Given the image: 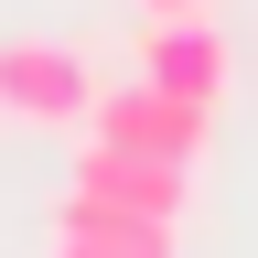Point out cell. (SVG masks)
<instances>
[{"label":"cell","mask_w":258,"mask_h":258,"mask_svg":"<svg viewBox=\"0 0 258 258\" xmlns=\"http://www.w3.org/2000/svg\"><path fill=\"white\" fill-rule=\"evenodd\" d=\"M64 194H97V205H118V215H172V226H183V194H194V172L86 140V151H76V183H64Z\"/></svg>","instance_id":"4"},{"label":"cell","mask_w":258,"mask_h":258,"mask_svg":"<svg viewBox=\"0 0 258 258\" xmlns=\"http://www.w3.org/2000/svg\"><path fill=\"white\" fill-rule=\"evenodd\" d=\"M54 247H86V258H172V215H118L97 194H64L54 205Z\"/></svg>","instance_id":"5"},{"label":"cell","mask_w":258,"mask_h":258,"mask_svg":"<svg viewBox=\"0 0 258 258\" xmlns=\"http://www.w3.org/2000/svg\"><path fill=\"white\" fill-rule=\"evenodd\" d=\"M86 108H97V64L76 43H0V118L86 129Z\"/></svg>","instance_id":"3"},{"label":"cell","mask_w":258,"mask_h":258,"mask_svg":"<svg viewBox=\"0 0 258 258\" xmlns=\"http://www.w3.org/2000/svg\"><path fill=\"white\" fill-rule=\"evenodd\" d=\"M140 11H215V0H140Z\"/></svg>","instance_id":"6"},{"label":"cell","mask_w":258,"mask_h":258,"mask_svg":"<svg viewBox=\"0 0 258 258\" xmlns=\"http://www.w3.org/2000/svg\"><path fill=\"white\" fill-rule=\"evenodd\" d=\"M129 76H151L161 97H194V108H215V97H226V76H237V43L215 32V11H140Z\"/></svg>","instance_id":"2"},{"label":"cell","mask_w":258,"mask_h":258,"mask_svg":"<svg viewBox=\"0 0 258 258\" xmlns=\"http://www.w3.org/2000/svg\"><path fill=\"white\" fill-rule=\"evenodd\" d=\"M205 118H215V108H194V97H161L151 76H129V86H97V108H86V140H108V151H140V161H172V172H194V161H205Z\"/></svg>","instance_id":"1"},{"label":"cell","mask_w":258,"mask_h":258,"mask_svg":"<svg viewBox=\"0 0 258 258\" xmlns=\"http://www.w3.org/2000/svg\"><path fill=\"white\" fill-rule=\"evenodd\" d=\"M54 258H86V247H54Z\"/></svg>","instance_id":"7"}]
</instances>
